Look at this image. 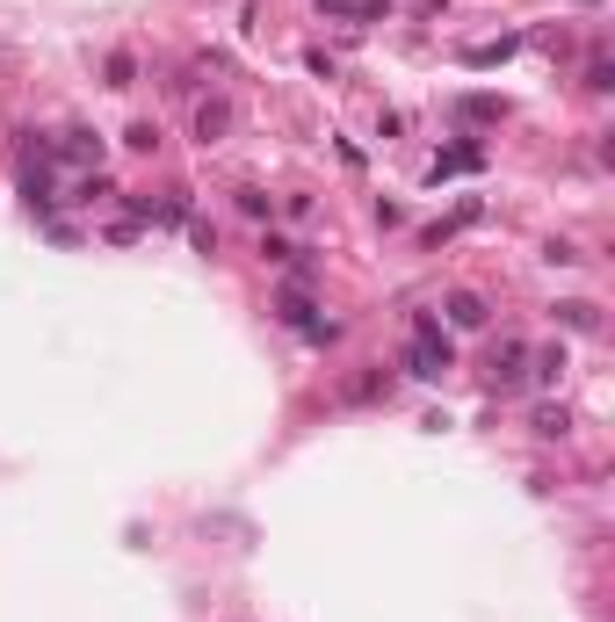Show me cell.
Here are the masks:
<instances>
[{"instance_id": "1", "label": "cell", "mask_w": 615, "mask_h": 622, "mask_svg": "<svg viewBox=\"0 0 615 622\" xmlns=\"http://www.w3.org/2000/svg\"><path fill=\"white\" fill-rule=\"evenodd\" d=\"M406 369H413L420 384H442V377H449V333H442V319H435V311H420V319H413Z\"/></svg>"}, {"instance_id": "2", "label": "cell", "mask_w": 615, "mask_h": 622, "mask_svg": "<svg viewBox=\"0 0 615 622\" xmlns=\"http://www.w3.org/2000/svg\"><path fill=\"white\" fill-rule=\"evenodd\" d=\"M275 319H283L290 333H304V340H319V348H326V340H341V326H333V319H319L304 290H283V297H275Z\"/></svg>"}, {"instance_id": "3", "label": "cell", "mask_w": 615, "mask_h": 622, "mask_svg": "<svg viewBox=\"0 0 615 622\" xmlns=\"http://www.w3.org/2000/svg\"><path fill=\"white\" fill-rule=\"evenodd\" d=\"M51 160H66V167H95V160H102V138L87 131V123H73V131L51 138Z\"/></svg>"}, {"instance_id": "4", "label": "cell", "mask_w": 615, "mask_h": 622, "mask_svg": "<svg viewBox=\"0 0 615 622\" xmlns=\"http://www.w3.org/2000/svg\"><path fill=\"white\" fill-rule=\"evenodd\" d=\"M485 167V145H449L435 152V167H427V181H449V174H478Z\"/></svg>"}, {"instance_id": "5", "label": "cell", "mask_w": 615, "mask_h": 622, "mask_svg": "<svg viewBox=\"0 0 615 622\" xmlns=\"http://www.w3.org/2000/svg\"><path fill=\"white\" fill-rule=\"evenodd\" d=\"M225 131H232V102H225V95L196 102V145H218Z\"/></svg>"}, {"instance_id": "6", "label": "cell", "mask_w": 615, "mask_h": 622, "mask_svg": "<svg viewBox=\"0 0 615 622\" xmlns=\"http://www.w3.org/2000/svg\"><path fill=\"white\" fill-rule=\"evenodd\" d=\"M442 311H449V326H464V333H478V326L492 319L478 290H449V304H442Z\"/></svg>"}, {"instance_id": "7", "label": "cell", "mask_w": 615, "mask_h": 622, "mask_svg": "<svg viewBox=\"0 0 615 622\" xmlns=\"http://www.w3.org/2000/svg\"><path fill=\"white\" fill-rule=\"evenodd\" d=\"M521 362H529V348H521V340H507V348L492 355V391H514V384H521Z\"/></svg>"}, {"instance_id": "8", "label": "cell", "mask_w": 615, "mask_h": 622, "mask_svg": "<svg viewBox=\"0 0 615 622\" xmlns=\"http://www.w3.org/2000/svg\"><path fill=\"white\" fill-rule=\"evenodd\" d=\"M348 398H355V406H377V398H391V369H369V377H355Z\"/></svg>"}, {"instance_id": "9", "label": "cell", "mask_w": 615, "mask_h": 622, "mask_svg": "<svg viewBox=\"0 0 615 622\" xmlns=\"http://www.w3.org/2000/svg\"><path fill=\"white\" fill-rule=\"evenodd\" d=\"M558 319H565L572 333H601V311H594L587 297H572V304H558Z\"/></svg>"}, {"instance_id": "10", "label": "cell", "mask_w": 615, "mask_h": 622, "mask_svg": "<svg viewBox=\"0 0 615 622\" xmlns=\"http://www.w3.org/2000/svg\"><path fill=\"white\" fill-rule=\"evenodd\" d=\"M456 116H471V123H500V116H507V102H492V95H464V102H456Z\"/></svg>"}, {"instance_id": "11", "label": "cell", "mask_w": 615, "mask_h": 622, "mask_svg": "<svg viewBox=\"0 0 615 622\" xmlns=\"http://www.w3.org/2000/svg\"><path fill=\"white\" fill-rule=\"evenodd\" d=\"M529 427L543 434V442H558V434L572 427V413H565V406H536V420H529Z\"/></svg>"}, {"instance_id": "12", "label": "cell", "mask_w": 615, "mask_h": 622, "mask_svg": "<svg viewBox=\"0 0 615 622\" xmlns=\"http://www.w3.org/2000/svg\"><path fill=\"white\" fill-rule=\"evenodd\" d=\"M102 73H109V87H138V58H131V51H109Z\"/></svg>"}, {"instance_id": "13", "label": "cell", "mask_w": 615, "mask_h": 622, "mask_svg": "<svg viewBox=\"0 0 615 622\" xmlns=\"http://www.w3.org/2000/svg\"><path fill=\"white\" fill-rule=\"evenodd\" d=\"M536 377L558 384V377H565V348H543V355H536Z\"/></svg>"}, {"instance_id": "14", "label": "cell", "mask_w": 615, "mask_h": 622, "mask_svg": "<svg viewBox=\"0 0 615 622\" xmlns=\"http://www.w3.org/2000/svg\"><path fill=\"white\" fill-rule=\"evenodd\" d=\"M507 51H514V37H500V44H478V51H464V58H471V66H500Z\"/></svg>"}, {"instance_id": "15", "label": "cell", "mask_w": 615, "mask_h": 622, "mask_svg": "<svg viewBox=\"0 0 615 622\" xmlns=\"http://www.w3.org/2000/svg\"><path fill=\"white\" fill-rule=\"evenodd\" d=\"M123 145H131V152H152V145H160V131H152V123H131V131H123Z\"/></svg>"}, {"instance_id": "16", "label": "cell", "mask_w": 615, "mask_h": 622, "mask_svg": "<svg viewBox=\"0 0 615 622\" xmlns=\"http://www.w3.org/2000/svg\"><path fill=\"white\" fill-rule=\"evenodd\" d=\"M587 87H594V95H608V87H615V73H608V58H594V66H587Z\"/></svg>"}, {"instance_id": "17", "label": "cell", "mask_w": 615, "mask_h": 622, "mask_svg": "<svg viewBox=\"0 0 615 622\" xmlns=\"http://www.w3.org/2000/svg\"><path fill=\"white\" fill-rule=\"evenodd\" d=\"M239 210H246V217H268V210H275V203H268V196H261V189H239Z\"/></svg>"}]
</instances>
